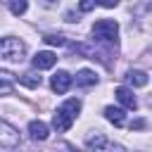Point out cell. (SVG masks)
Returning <instances> with one entry per match:
<instances>
[{
  "label": "cell",
  "instance_id": "obj_1",
  "mask_svg": "<svg viewBox=\"0 0 152 152\" xmlns=\"http://www.w3.org/2000/svg\"><path fill=\"white\" fill-rule=\"evenodd\" d=\"M78 112H81V102H78L76 97L64 100V102L57 107L55 116H52V128H55L57 133H66V131L71 128V124L76 121Z\"/></svg>",
  "mask_w": 152,
  "mask_h": 152
},
{
  "label": "cell",
  "instance_id": "obj_2",
  "mask_svg": "<svg viewBox=\"0 0 152 152\" xmlns=\"http://www.w3.org/2000/svg\"><path fill=\"white\" fill-rule=\"evenodd\" d=\"M26 55V45L24 40L14 38V36H5L0 38V57L7 59V62H21Z\"/></svg>",
  "mask_w": 152,
  "mask_h": 152
},
{
  "label": "cell",
  "instance_id": "obj_3",
  "mask_svg": "<svg viewBox=\"0 0 152 152\" xmlns=\"http://www.w3.org/2000/svg\"><path fill=\"white\" fill-rule=\"evenodd\" d=\"M93 36H95V40H102V43H116L119 24L114 19H100L93 24Z\"/></svg>",
  "mask_w": 152,
  "mask_h": 152
},
{
  "label": "cell",
  "instance_id": "obj_4",
  "mask_svg": "<svg viewBox=\"0 0 152 152\" xmlns=\"http://www.w3.org/2000/svg\"><path fill=\"white\" fill-rule=\"evenodd\" d=\"M19 145V131L0 119V147H17Z\"/></svg>",
  "mask_w": 152,
  "mask_h": 152
},
{
  "label": "cell",
  "instance_id": "obj_5",
  "mask_svg": "<svg viewBox=\"0 0 152 152\" xmlns=\"http://www.w3.org/2000/svg\"><path fill=\"white\" fill-rule=\"evenodd\" d=\"M57 64V55L50 52V50H43V52H36L33 55V66L40 71V69H52Z\"/></svg>",
  "mask_w": 152,
  "mask_h": 152
},
{
  "label": "cell",
  "instance_id": "obj_6",
  "mask_svg": "<svg viewBox=\"0 0 152 152\" xmlns=\"http://www.w3.org/2000/svg\"><path fill=\"white\" fill-rule=\"evenodd\" d=\"M50 88H52L57 95H64V93L71 88V76H69L66 71H57V74L52 76V81H50Z\"/></svg>",
  "mask_w": 152,
  "mask_h": 152
},
{
  "label": "cell",
  "instance_id": "obj_7",
  "mask_svg": "<svg viewBox=\"0 0 152 152\" xmlns=\"http://www.w3.org/2000/svg\"><path fill=\"white\" fill-rule=\"evenodd\" d=\"M114 95H116V100H119L126 109H135V107H138V100H135V95H133V90H131V88L119 86V88L114 90Z\"/></svg>",
  "mask_w": 152,
  "mask_h": 152
},
{
  "label": "cell",
  "instance_id": "obj_8",
  "mask_svg": "<svg viewBox=\"0 0 152 152\" xmlns=\"http://www.w3.org/2000/svg\"><path fill=\"white\" fill-rule=\"evenodd\" d=\"M28 135L33 138V140H45L48 135H50V128H48V124H43V121H31L28 124Z\"/></svg>",
  "mask_w": 152,
  "mask_h": 152
},
{
  "label": "cell",
  "instance_id": "obj_9",
  "mask_svg": "<svg viewBox=\"0 0 152 152\" xmlns=\"http://www.w3.org/2000/svg\"><path fill=\"white\" fill-rule=\"evenodd\" d=\"M95 83H97L95 71H90V69H81V71L76 74V86H81V88H90V86H95Z\"/></svg>",
  "mask_w": 152,
  "mask_h": 152
},
{
  "label": "cell",
  "instance_id": "obj_10",
  "mask_svg": "<svg viewBox=\"0 0 152 152\" xmlns=\"http://www.w3.org/2000/svg\"><path fill=\"white\" fill-rule=\"evenodd\" d=\"M104 116H107V121H112L114 126H124V124H126V114H124L121 107H104Z\"/></svg>",
  "mask_w": 152,
  "mask_h": 152
},
{
  "label": "cell",
  "instance_id": "obj_11",
  "mask_svg": "<svg viewBox=\"0 0 152 152\" xmlns=\"http://www.w3.org/2000/svg\"><path fill=\"white\" fill-rule=\"evenodd\" d=\"M126 81L131 83V86H135V88H142V86H147V74L145 71H140V69H133V71H128L126 74Z\"/></svg>",
  "mask_w": 152,
  "mask_h": 152
},
{
  "label": "cell",
  "instance_id": "obj_12",
  "mask_svg": "<svg viewBox=\"0 0 152 152\" xmlns=\"http://www.w3.org/2000/svg\"><path fill=\"white\" fill-rule=\"evenodd\" d=\"M109 142H107V138L102 135V133H95V135H88L86 138V147H90V150H102V147H107Z\"/></svg>",
  "mask_w": 152,
  "mask_h": 152
},
{
  "label": "cell",
  "instance_id": "obj_13",
  "mask_svg": "<svg viewBox=\"0 0 152 152\" xmlns=\"http://www.w3.org/2000/svg\"><path fill=\"white\" fill-rule=\"evenodd\" d=\"M28 10V0H10V12L14 17H21Z\"/></svg>",
  "mask_w": 152,
  "mask_h": 152
},
{
  "label": "cell",
  "instance_id": "obj_14",
  "mask_svg": "<svg viewBox=\"0 0 152 152\" xmlns=\"http://www.w3.org/2000/svg\"><path fill=\"white\" fill-rule=\"evenodd\" d=\"M19 83L26 86V88H38L40 86V76L38 74H24V76H19Z\"/></svg>",
  "mask_w": 152,
  "mask_h": 152
},
{
  "label": "cell",
  "instance_id": "obj_15",
  "mask_svg": "<svg viewBox=\"0 0 152 152\" xmlns=\"http://www.w3.org/2000/svg\"><path fill=\"white\" fill-rule=\"evenodd\" d=\"M43 40H45L48 45H64V43H66V38H64V36H59V33H48Z\"/></svg>",
  "mask_w": 152,
  "mask_h": 152
},
{
  "label": "cell",
  "instance_id": "obj_16",
  "mask_svg": "<svg viewBox=\"0 0 152 152\" xmlns=\"http://www.w3.org/2000/svg\"><path fill=\"white\" fill-rule=\"evenodd\" d=\"M95 5H97V0H81L78 2V10L81 12H90V10H95Z\"/></svg>",
  "mask_w": 152,
  "mask_h": 152
},
{
  "label": "cell",
  "instance_id": "obj_17",
  "mask_svg": "<svg viewBox=\"0 0 152 152\" xmlns=\"http://www.w3.org/2000/svg\"><path fill=\"white\" fill-rule=\"evenodd\" d=\"M12 93V81H0V95H10Z\"/></svg>",
  "mask_w": 152,
  "mask_h": 152
},
{
  "label": "cell",
  "instance_id": "obj_18",
  "mask_svg": "<svg viewBox=\"0 0 152 152\" xmlns=\"http://www.w3.org/2000/svg\"><path fill=\"white\" fill-rule=\"evenodd\" d=\"M0 81H17V76H14L12 71H5V69H0Z\"/></svg>",
  "mask_w": 152,
  "mask_h": 152
},
{
  "label": "cell",
  "instance_id": "obj_19",
  "mask_svg": "<svg viewBox=\"0 0 152 152\" xmlns=\"http://www.w3.org/2000/svg\"><path fill=\"white\" fill-rule=\"evenodd\" d=\"M100 5H104V7H116L119 5V0H97Z\"/></svg>",
  "mask_w": 152,
  "mask_h": 152
},
{
  "label": "cell",
  "instance_id": "obj_20",
  "mask_svg": "<svg viewBox=\"0 0 152 152\" xmlns=\"http://www.w3.org/2000/svg\"><path fill=\"white\" fill-rule=\"evenodd\" d=\"M142 126H145V121H142V119H138V121H133V128H142Z\"/></svg>",
  "mask_w": 152,
  "mask_h": 152
},
{
  "label": "cell",
  "instance_id": "obj_21",
  "mask_svg": "<svg viewBox=\"0 0 152 152\" xmlns=\"http://www.w3.org/2000/svg\"><path fill=\"white\" fill-rule=\"evenodd\" d=\"M45 2H55V0H45Z\"/></svg>",
  "mask_w": 152,
  "mask_h": 152
}]
</instances>
